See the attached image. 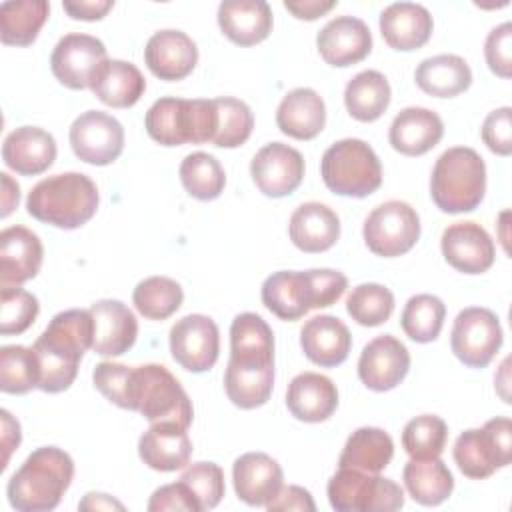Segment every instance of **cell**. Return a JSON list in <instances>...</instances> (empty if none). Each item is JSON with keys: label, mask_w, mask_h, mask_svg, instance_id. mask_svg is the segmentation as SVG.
Returning <instances> with one entry per match:
<instances>
[{"label": "cell", "mask_w": 512, "mask_h": 512, "mask_svg": "<svg viewBox=\"0 0 512 512\" xmlns=\"http://www.w3.org/2000/svg\"><path fill=\"white\" fill-rule=\"evenodd\" d=\"M68 140L82 162L108 166L124 150V128L112 114L88 110L72 122Z\"/></svg>", "instance_id": "obj_13"}, {"label": "cell", "mask_w": 512, "mask_h": 512, "mask_svg": "<svg viewBox=\"0 0 512 512\" xmlns=\"http://www.w3.org/2000/svg\"><path fill=\"white\" fill-rule=\"evenodd\" d=\"M170 352L184 370L200 374L210 370L220 354V332L206 314H188L170 328Z\"/></svg>", "instance_id": "obj_15"}, {"label": "cell", "mask_w": 512, "mask_h": 512, "mask_svg": "<svg viewBox=\"0 0 512 512\" xmlns=\"http://www.w3.org/2000/svg\"><path fill=\"white\" fill-rule=\"evenodd\" d=\"M448 440V426L436 414L412 418L402 430V446L414 460L440 458Z\"/></svg>", "instance_id": "obj_45"}, {"label": "cell", "mask_w": 512, "mask_h": 512, "mask_svg": "<svg viewBox=\"0 0 512 512\" xmlns=\"http://www.w3.org/2000/svg\"><path fill=\"white\" fill-rule=\"evenodd\" d=\"M346 312L360 326H380L394 312V294L376 282L358 284L346 298Z\"/></svg>", "instance_id": "obj_47"}, {"label": "cell", "mask_w": 512, "mask_h": 512, "mask_svg": "<svg viewBox=\"0 0 512 512\" xmlns=\"http://www.w3.org/2000/svg\"><path fill=\"white\" fill-rule=\"evenodd\" d=\"M328 502L338 512H392L404 506V490L392 478L338 468L328 480Z\"/></svg>", "instance_id": "obj_10"}, {"label": "cell", "mask_w": 512, "mask_h": 512, "mask_svg": "<svg viewBox=\"0 0 512 512\" xmlns=\"http://www.w3.org/2000/svg\"><path fill=\"white\" fill-rule=\"evenodd\" d=\"M230 358L238 362H274V334L262 316L242 312L232 320Z\"/></svg>", "instance_id": "obj_40"}, {"label": "cell", "mask_w": 512, "mask_h": 512, "mask_svg": "<svg viewBox=\"0 0 512 512\" xmlns=\"http://www.w3.org/2000/svg\"><path fill=\"white\" fill-rule=\"evenodd\" d=\"M178 480H182L192 490L200 504V510L216 508L226 490L224 472L216 462L188 464Z\"/></svg>", "instance_id": "obj_49"}, {"label": "cell", "mask_w": 512, "mask_h": 512, "mask_svg": "<svg viewBox=\"0 0 512 512\" xmlns=\"http://www.w3.org/2000/svg\"><path fill=\"white\" fill-rule=\"evenodd\" d=\"M394 456V442L388 432L376 426H362L354 430L338 458V468H354L362 472L380 474Z\"/></svg>", "instance_id": "obj_36"}, {"label": "cell", "mask_w": 512, "mask_h": 512, "mask_svg": "<svg viewBox=\"0 0 512 512\" xmlns=\"http://www.w3.org/2000/svg\"><path fill=\"white\" fill-rule=\"evenodd\" d=\"M90 90L106 106L130 108L142 98L146 90V80L132 62L108 58L98 68Z\"/></svg>", "instance_id": "obj_34"}, {"label": "cell", "mask_w": 512, "mask_h": 512, "mask_svg": "<svg viewBox=\"0 0 512 512\" xmlns=\"http://www.w3.org/2000/svg\"><path fill=\"white\" fill-rule=\"evenodd\" d=\"M224 388L228 400L242 410L264 406L274 388V362H238L230 358Z\"/></svg>", "instance_id": "obj_33"}, {"label": "cell", "mask_w": 512, "mask_h": 512, "mask_svg": "<svg viewBox=\"0 0 512 512\" xmlns=\"http://www.w3.org/2000/svg\"><path fill=\"white\" fill-rule=\"evenodd\" d=\"M322 60L334 68L362 62L372 50V34L364 20L356 16L332 18L316 36Z\"/></svg>", "instance_id": "obj_19"}, {"label": "cell", "mask_w": 512, "mask_h": 512, "mask_svg": "<svg viewBox=\"0 0 512 512\" xmlns=\"http://www.w3.org/2000/svg\"><path fill=\"white\" fill-rule=\"evenodd\" d=\"M460 472L484 480L512 462V422L506 416L488 420L482 428L464 430L452 448Z\"/></svg>", "instance_id": "obj_9"}, {"label": "cell", "mask_w": 512, "mask_h": 512, "mask_svg": "<svg viewBox=\"0 0 512 512\" xmlns=\"http://www.w3.org/2000/svg\"><path fill=\"white\" fill-rule=\"evenodd\" d=\"M232 480L236 496L248 506H266L284 486L280 464L264 452H246L236 458Z\"/></svg>", "instance_id": "obj_22"}, {"label": "cell", "mask_w": 512, "mask_h": 512, "mask_svg": "<svg viewBox=\"0 0 512 512\" xmlns=\"http://www.w3.org/2000/svg\"><path fill=\"white\" fill-rule=\"evenodd\" d=\"M0 180H2V212H0V216L6 218L12 214V210L20 202V186L6 172L0 174Z\"/></svg>", "instance_id": "obj_58"}, {"label": "cell", "mask_w": 512, "mask_h": 512, "mask_svg": "<svg viewBox=\"0 0 512 512\" xmlns=\"http://www.w3.org/2000/svg\"><path fill=\"white\" fill-rule=\"evenodd\" d=\"M180 182L184 190L202 202L214 200L224 192L226 172L216 156L208 152H192L180 162Z\"/></svg>", "instance_id": "obj_41"}, {"label": "cell", "mask_w": 512, "mask_h": 512, "mask_svg": "<svg viewBox=\"0 0 512 512\" xmlns=\"http://www.w3.org/2000/svg\"><path fill=\"white\" fill-rule=\"evenodd\" d=\"M184 300L182 286L168 276H150L136 284L132 302L136 310L148 320L170 318Z\"/></svg>", "instance_id": "obj_42"}, {"label": "cell", "mask_w": 512, "mask_h": 512, "mask_svg": "<svg viewBox=\"0 0 512 512\" xmlns=\"http://www.w3.org/2000/svg\"><path fill=\"white\" fill-rule=\"evenodd\" d=\"M2 160L16 174H42L56 160V140L44 128L20 126L4 138Z\"/></svg>", "instance_id": "obj_26"}, {"label": "cell", "mask_w": 512, "mask_h": 512, "mask_svg": "<svg viewBox=\"0 0 512 512\" xmlns=\"http://www.w3.org/2000/svg\"><path fill=\"white\" fill-rule=\"evenodd\" d=\"M250 176L264 196L284 198L302 184L304 158L288 144L270 142L254 154Z\"/></svg>", "instance_id": "obj_16"}, {"label": "cell", "mask_w": 512, "mask_h": 512, "mask_svg": "<svg viewBox=\"0 0 512 512\" xmlns=\"http://www.w3.org/2000/svg\"><path fill=\"white\" fill-rule=\"evenodd\" d=\"M410 370L408 348L392 334L370 340L358 358V376L362 384L374 392L396 388Z\"/></svg>", "instance_id": "obj_17"}, {"label": "cell", "mask_w": 512, "mask_h": 512, "mask_svg": "<svg viewBox=\"0 0 512 512\" xmlns=\"http://www.w3.org/2000/svg\"><path fill=\"white\" fill-rule=\"evenodd\" d=\"M108 60L102 40L90 34H66L58 40L50 56L54 78L70 90L90 88L98 68Z\"/></svg>", "instance_id": "obj_14"}, {"label": "cell", "mask_w": 512, "mask_h": 512, "mask_svg": "<svg viewBox=\"0 0 512 512\" xmlns=\"http://www.w3.org/2000/svg\"><path fill=\"white\" fill-rule=\"evenodd\" d=\"M484 58L490 68L500 78L512 76V24L502 22L492 28L484 42Z\"/></svg>", "instance_id": "obj_51"}, {"label": "cell", "mask_w": 512, "mask_h": 512, "mask_svg": "<svg viewBox=\"0 0 512 512\" xmlns=\"http://www.w3.org/2000/svg\"><path fill=\"white\" fill-rule=\"evenodd\" d=\"M218 124L212 144L218 148H238L242 146L254 128V114L244 100L232 96L214 98Z\"/></svg>", "instance_id": "obj_46"}, {"label": "cell", "mask_w": 512, "mask_h": 512, "mask_svg": "<svg viewBox=\"0 0 512 512\" xmlns=\"http://www.w3.org/2000/svg\"><path fill=\"white\" fill-rule=\"evenodd\" d=\"M144 62L148 70L166 82L184 80L198 62L196 42L182 30L154 32L144 46Z\"/></svg>", "instance_id": "obj_20"}, {"label": "cell", "mask_w": 512, "mask_h": 512, "mask_svg": "<svg viewBox=\"0 0 512 512\" xmlns=\"http://www.w3.org/2000/svg\"><path fill=\"white\" fill-rule=\"evenodd\" d=\"M78 510H124V504L114 500L112 496L108 494H102V492H88L80 504H78Z\"/></svg>", "instance_id": "obj_59"}, {"label": "cell", "mask_w": 512, "mask_h": 512, "mask_svg": "<svg viewBox=\"0 0 512 512\" xmlns=\"http://www.w3.org/2000/svg\"><path fill=\"white\" fill-rule=\"evenodd\" d=\"M392 90L386 76L378 70H362L344 88V106L358 122L378 120L390 106Z\"/></svg>", "instance_id": "obj_38"}, {"label": "cell", "mask_w": 512, "mask_h": 512, "mask_svg": "<svg viewBox=\"0 0 512 512\" xmlns=\"http://www.w3.org/2000/svg\"><path fill=\"white\" fill-rule=\"evenodd\" d=\"M320 174L330 192L350 198H366L382 184V164L360 138L334 142L322 154Z\"/></svg>", "instance_id": "obj_8"}, {"label": "cell", "mask_w": 512, "mask_h": 512, "mask_svg": "<svg viewBox=\"0 0 512 512\" xmlns=\"http://www.w3.org/2000/svg\"><path fill=\"white\" fill-rule=\"evenodd\" d=\"M504 334L498 316L482 306H470L458 312L452 324L450 348L468 368L488 366L502 346Z\"/></svg>", "instance_id": "obj_12"}, {"label": "cell", "mask_w": 512, "mask_h": 512, "mask_svg": "<svg viewBox=\"0 0 512 512\" xmlns=\"http://www.w3.org/2000/svg\"><path fill=\"white\" fill-rule=\"evenodd\" d=\"M44 248L36 232L10 226L0 232V284L20 286L40 272Z\"/></svg>", "instance_id": "obj_23"}, {"label": "cell", "mask_w": 512, "mask_h": 512, "mask_svg": "<svg viewBox=\"0 0 512 512\" xmlns=\"http://www.w3.org/2000/svg\"><path fill=\"white\" fill-rule=\"evenodd\" d=\"M418 88L436 98H454L470 88L472 70L458 54H438L422 60L414 72Z\"/></svg>", "instance_id": "obj_35"}, {"label": "cell", "mask_w": 512, "mask_h": 512, "mask_svg": "<svg viewBox=\"0 0 512 512\" xmlns=\"http://www.w3.org/2000/svg\"><path fill=\"white\" fill-rule=\"evenodd\" d=\"M288 234L292 244L302 252H326L340 238V218L326 204L304 202L292 212Z\"/></svg>", "instance_id": "obj_30"}, {"label": "cell", "mask_w": 512, "mask_h": 512, "mask_svg": "<svg viewBox=\"0 0 512 512\" xmlns=\"http://www.w3.org/2000/svg\"><path fill=\"white\" fill-rule=\"evenodd\" d=\"M276 124L290 138L312 140L324 130L326 104L316 90L294 88L280 100Z\"/></svg>", "instance_id": "obj_32"}, {"label": "cell", "mask_w": 512, "mask_h": 512, "mask_svg": "<svg viewBox=\"0 0 512 512\" xmlns=\"http://www.w3.org/2000/svg\"><path fill=\"white\" fill-rule=\"evenodd\" d=\"M486 194V164L468 146L444 150L430 176V196L446 214L472 212Z\"/></svg>", "instance_id": "obj_5"}, {"label": "cell", "mask_w": 512, "mask_h": 512, "mask_svg": "<svg viewBox=\"0 0 512 512\" xmlns=\"http://www.w3.org/2000/svg\"><path fill=\"white\" fill-rule=\"evenodd\" d=\"M444 136L442 118L428 108L408 106L400 110L388 130L390 146L404 156H422L430 152Z\"/></svg>", "instance_id": "obj_28"}, {"label": "cell", "mask_w": 512, "mask_h": 512, "mask_svg": "<svg viewBox=\"0 0 512 512\" xmlns=\"http://www.w3.org/2000/svg\"><path fill=\"white\" fill-rule=\"evenodd\" d=\"M286 406L300 422H324L338 408V388L324 374L300 372L286 388Z\"/></svg>", "instance_id": "obj_27"}, {"label": "cell", "mask_w": 512, "mask_h": 512, "mask_svg": "<svg viewBox=\"0 0 512 512\" xmlns=\"http://www.w3.org/2000/svg\"><path fill=\"white\" fill-rule=\"evenodd\" d=\"M444 260L458 272L482 274L492 268L496 246L492 236L476 222H454L440 238Z\"/></svg>", "instance_id": "obj_18"}, {"label": "cell", "mask_w": 512, "mask_h": 512, "mask_svg": "<svg viewBox=\"0 0 512 512\" xmlns=\"http://www.w3.org/2000/svg\"><path fill=\"white\" fill-rule=\"evenodd\" d=\"M218 112L214 98H160L156 100L144 118L148 136L160 146L204 144L212 142L216 134Z\"/></svg>", "instance_id": "obj_7"}, {"label": "cell", "mask_w": 512, "mask_h": 512, "mask_svg": "<svg viewBox=\"0 0 512 512\" xmlns=\"http://www.w3.org/2000/svg\"><path fill=\"white\" fill-rule=\"evenodd\" d=\"M266 510L278 512V510H298V512H314L316 504L312 500V494L302 486H282L280 492L266 504Z\"/></svg>", "instance_id": "obj_54"}, {"label": "cell", "mask_w": 512, "mask_h": 512, "mask_svg": "<svg viewBox=\"0 0 512 512\" xmlns=\"http://www.w3.org/2000/svg\"><path fill=\"white\" fill-rule=\"evenodd\" d=\"M2 418V448H4V460H2V470L8 466L10 454L14 452V448L20 446L22 440V432H20V424L18 420L12 418V414L8 410L0 412Z\"/></svg>", "instance_id": "obj_57"}, {"label": "cell", "mask_w": 512, "mask_h": 512, "mask_svg": "<svg viewBox=\"0 0 512 512\" xmlns=\"http://www.w3.org/2000/svg\"><path fill=\"white\" fill-rule=\"evenodd\" d=\"M402 480L412 500L422 506H438L448 500L454 490L452 472L440 458H410L402 470Z\"/></svg>", "instance_id": "obj_37"}, {"label": "cell", "mask_w": 512, "mask_h": 512, "mask_svg": "<svg viewBox=\"0 0 512 512\" xmlns=\"http://www.w3.org/2000/svg\"><path fill=\"white\" fill-rule=\"evenodd\" d=\"M186 430L176 422L150 424L138 440V456L148 468L158 472H174L188 466L192 442Z\"/></svg>", "instance_id": "obj_25"}, {"label": "cell", "mask_w": 512, "mask_h": 512, "mask_svg": "<svg viewBox=\"0 0 512 512\" xmlns=\"http://www.w3.org/2000/svg\"><path fill=\"white\" fill-rule=\"evenodd\" d=\"M94 342V320L90 310L72 308L58 312L44 332L36 338L32 350L40 364L38 390L48 394L64 392L78 374V364Z\"/></svg>", "instance_id": "obj_1"}, {"label": "cell", "mask_w": 512, "mask_h": 512, "mask_svg": "<svg viewBox=\"0 0 512 512\" xmlns=\"http://www.w3.org/2000/svg\"><path fill=\"white\" fill-rule=\"evenodd\" d=\"M368 250L382 258H396L410 252L420 238V216L404 200L378 204L362 228Z\"/></svg>", "instance_id": "obj_11"}, {"label": "cell", "mask_w": 512, "mask_h": 512, "mask_svg": "<svg viewBox=\"0 0 512 512\" xmlns=\"http://www.w3.org/2000/svg\"><path fill=\"white\" fill-rule=\"evenodd\" d=\"M300 346L304 356L322 368L340 366L352 348L348 326L330 314L312 316L300 330Z\"/></svg>", "instance_id": "obj_24"}, {"label": "cell", "mask_w": 512, "mask_h": 512, "mask_svg": "<svg viewBox=\"0 0 512 512\" xmlns=\"http://www.w3.org/2000/svg\"><path fill=\"white\" fill-rule=\"evenodd\" d=\"M482 140L498 156L512 154V108L492 110L482 122Z\"/></svg>", "instance_id": "obj_52"}, {"label": "cell", "mask_w": 512, "mask_h": 512, "mask_svg": "<svg viewBox=\"0 0 512 512\" xmlns=\"http://www.w3.org/2000/svg\"><path fill=\"white\" fill-rule=\"evenodd\" d=\"M348 278L330 268L306 272L280 270L270 274L260 290L262 304L280 320H300L312 308H328L342 298Z\"/></svg>", "instance_id": "obj_2"}, {"label": "cell", "mask_w": 512, "mask_h": 512, "mask_svg": "<svg viewBox=\"0 0 512 512\" xmlns=\"http://www.w3.org/2000/svg\"><path fill=\"white\" fill-rule=\"evenodd\" d=\"M94 320L92 350L100 356H120L128 352L138 336L134 312L120 300L104 298L90 306Z\"/></svg>", "instance_id": "obj_21"}, {"label": "cell", "mask_w": 512, "mask_h": 512, "mask_svg": "<svg viewBox=\"0 0 512 512\" xmlns=\"http://www.w3.org/2000/svg\"><path fill=\"white\" fill-rule=\"evenodd\" d=\"M336 6L334 0H300V2H284V8L294 14L298 20H316L330 12Z\"/></svg>", "instance_id": "obj_56"}, {"label": "cell", "mask_w": 512, "mask_h": 512, "mask_svg": "<svg viewBox=\"0 0 512 512\" xmlns=\"http://www.w3.org/2000/svg\"><path fill=\"white\" fill-rule=\"evenodd\" d=\"M432 16L422 4L394 2L380 14V32L384 42L400 52L422 48L432 36Z\"/></svg>", "instance_id": "obj_29"}, {"label": "cell", "mask_w": 512, "mask_h": 512, "mask_svg": "<svg viewBox=\"0 0 512 512\" xmlns=\"http://www.w3.org/2000/svg\"><path fill=\"white\" fill-rule=\"evenodd\" d=\"M62 8L74 20L94 22V20H102L114 8V2L112 0H78V2H64Z\"/></svg>", "instance_id": "obj_55"}, {"label": "cell", "mask_w": 512, "mask_h": 512, "mask_svg": "<svg viewBox=\"0 0 512 512\" xmlns=\"http://www.w3.org/2000/svg\"><path fill=\"white\" fill-rule=\"evenodd\" d=\"M132 366L116 364V362H100L92 372V380L96 390L116 404L118 408L126 410V396H128V380H130Z\"/></svg>", "instance_id": "obj_50"}, {"label": "cell", "mask_w": 512, "mask_h": 512, "mask_svg": "<svg viewBox=\"0 0 512 512\" xmlns=\"http://www.w3.org/2000/svg\"><path fill=\"white\" fill-rule=\"evenodd\" d=\"M40 364L32 348L2 346L0 348V390L6 394H26L38 388Z\"/></svg>", "instance_id": "obj_44"}, {"label": "cell", "mask_w": 512, "mask_h": 512, "mask_svg": "<svg viewBox=\"0 0 512 512\" xmlns=\"http://www.w3.org/2000/svg\"><path fill=\"white\" fill-rule=\"evenodd\" d=\"M50 4L46 0H8L0 4V40L6 46H30L44 22Z\"/></svg>", "instance_id": "obj_39"}, {"label": "cell", "mask_w": 512, "mask_h": 512, "mask_svg": "<svg viewBox=\"0 0 512 512\" xmlns=\"http://www.w3.org/2000/svg\"><path fill=\"white\" fill-rule=\"evenodd\" d=\"M98 188L82 172H62L40 180L26 198V210L38 222L74 230L98 210Z\"/></svg>", "instance_id": "obj_4"}, {"label": "cell", "mask_w": 512, "mask_h": 512, "mask_svg": "<svg viewBox=\"0 0 512 512\" xmlns=\"http://www.w3.org/2000/svg\"><path fill=\"white\" fill-rule=\"evenodd\" d=\"M446 306L434 294H416L412 296L400 316V326L404 334L420 344L432 342L440 336L444 326Z\"/></svg>", "instance_id": "obj_43"}, {"label": "cell", "mask_w": 512, "mask_h": 512, "mask_svg": "<svg viewBox=\"0 0 512 512\" xmlns=\"http://www.w3.org/2000/svg\"><path fill=\"white\" fill-rule=\"evenodd\" d=\"M40 312L38 298L20 286L0 290V334L12 336L26 332Z\"/></svg>", "instance_id": "obj_48"}, {"label": "cell", "mask_w": 512, "mask_h": 512, "mask_svg": "<svg viewBox=\"0 0 512 512\" xmlns=\"http://www.w3.org/2000/svg\"><path fill=\"white\" fill-rule=\"evenodd\" d=\"M272 24V10L264 0H224L218 6V26L238 46H254L266 40Z\"/></svg>", "instance_id": "obj_31"}, {"label": "cell", "mask_w": 512, "mask_h": 512, "mask_svg": "<svg viewBox=\"0 0 512 512\" xmlns=\"http://www.w3.org/2000/svg\"><path fill=\"white\" fill-rule=\"evenodd\" d=\"M126 402V410L142 414L150 424L176 422L188 428L194 418L186 390L162 364L132 366Z\"/></svg>", "instance_id": "obj_6"}, {"label": "cell", "mask_w": 512, "mask_h": 512, "mask_svg": "<svg viewBox=\"0 0 512 512\" xmlns=\"http://www.w3.org/2000/svg\"><path fill=\"white\" fill-rule=\"evenodd\" d=\"M150 512H162V510H184V512H200V504L192 490L182 482L164 484L156 488L148 500L146 506Z\"/></svg>", "instance_id": "obj_53"}, {"label": "cell", "mask_w": 512, "mask_h": 512, "mask_svg": "<svg viewBox=\"0 0 512 512\" xmlns=\"http://www.w3.org/2000/svg\"><path fill=\"white\" fill-rule=\"evenodd\" d=\"M74 478V460L56 446L36 448L10 476L8 502L18 512L54 510Z\"/></svg>", "instance_id": "obj_3"}]
</instances>
